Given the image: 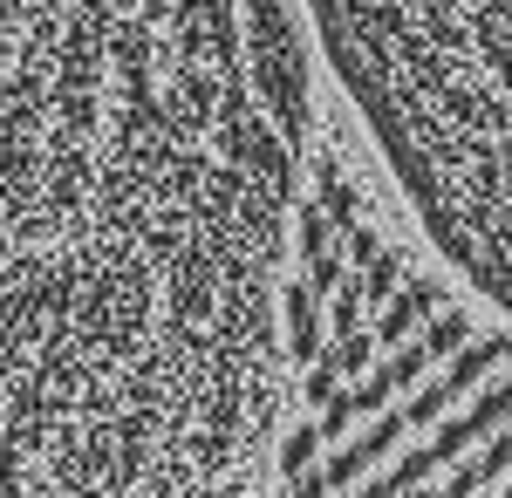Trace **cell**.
Segmentation results:
<instances>
[{"mask_svg": "<svg viewBox=\"0 0 512 498\" xmlns=\"http://www.w3.org/2000/svg\"><path fill=\"white\" fill-rule=\"evenodd\" d=\"M274 498H512V314L321 123L287 253Z\"/></svg>", "mask_w": 512, "mask_h": 498, "instance_id": "7a4b0ae2", "label": "cell"}, {"mask_svg": "<svg viewBox=\"0 0 512 498\" xmlns=\"http://www.w3.org/2000/svg\"><path fill=\"white\" fill-rule=\"evenodd\" d=\"M287 253L0 212V498H274Z\"/></svg>", "mask_w": 512, "mask_h": 498, "instance_id": "6da1fadb", "label": "cell"}]
</instances>
